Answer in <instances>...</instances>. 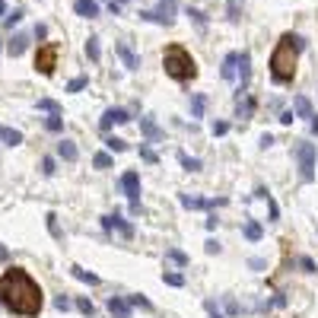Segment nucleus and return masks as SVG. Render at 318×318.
Instances as JSON below:
<instances>
[{"label":"nucleus","mask_w":318,"mask_h":318,"mask_svg":"<svg viewBox=\"0 0 318 318\" xmlns=\"http://www.w3.org/2000/svg\"><path fill=\"white\" fill-rule=\"evenodd\" d=\"M0 305L19 318H35L45 305V293L26 267L13 264L10 270L0 274Z\"/></svg>","instance_id":"obj_1"},{"label":"nucleus","mask_w":318,"mask_h":318,"mask_svg":"<svg viewBox=\"0 0 318 318\" xmlns=\"http://www.w3.org/2000/svg\"><path fill=\"white\" fill-rule=\"evenodd\" d=\"M302 48H305V39L296 35V32H284L277 39L274 51H270V61H267L274 83H293V80H296V67H299Z\"/></svg>","instance_id":"obj_2"},{"label":"nucleus","mask_w":318,"mask_h":318,"mask_svg":"<svg viewBox=\"0 0 318 318\" xmlns=\"http://www.w3.org/2000/svg\"><path fill=\"white\" fill-rule=\"evenodd\" d=\"M162 70L175 80V83H188V80L197 77V61L191 57V51L185 45H169L162 51Z\"/></svg>","instance_id":"obj_3"},{"label":"nucleus","mask_w":318,"mask_h":318,"mask_svg":"<svg viewBox=\"0 0 318 318\" xmlns=\"http://www.w3.org/2000/svg\"><path fill=\"white\" fill-rule=\"evenodd\" d=\"M175 13H179V0H159L153 10H140V19L144 22H156V26H172Z\"/></svg>","instance_id":"obj_4"},{"label":"nucleus","mask_w":318,"mask_h":318,"mask_svg":"<svg viewBox=\"0 0 318 318\" xmlns=\"http://www.w3.org/2000/svg\"><path fill=\"white\" fill-rule=\"evenodd\" d=\"M57 57H61V45L57 42L39 45V51H35V70H39L42 77H51L54 67H57Z\"/></svg>","instance_id":"obj_5"},{"label":"nucleus","mask_w":318,"mask_h":318,"mask_svg":"<svg viewBox=\"0 0 318 318\" xmlns=\"http://www.w3.org/2000/svg\"><path fill=\"white\" fill-rule=\"evenodd\" d=\"M296 159H299V179L302 182H315V162H318V150L315 144H296Z\"/></svg>","instance_id":"obj_6"},{"label":"nucleus","mask_w":318,"mask_h":318,"mask_svg":"<svg viewBox=\"0 0 318 318\" xmlns=\"http://www.w3.org/2000/svg\"><path fill=\"white\" fill-rule=\"evenodd\" d=\"M121 191L127 194V201H131V214H140V175L134 169H127L121 175Z\"/></svg>","instance_id":"obj_7"},{"label":"nucleus","mask_w":318,"mask_h":318,"mask_svg":"<svg viewBox=\"0 0 318 318\" xmlns=\"http://www.w3.org/2000/svg\"><path fill=\"white\" fill-rule=\"evenodd\" d=\"M235 80H239V92L235 96H242L252 80V54L249 51H235Z\"/></svg>","instance_id":"obj_8"},{"label":"nucleus","mask_w":318,"mask_h":318,"mask_svg":"<svg viewBox=\"0 0 318 318\" xmlns=\"http://www.w3.org/2000/svg\"><path fill=\"white\" fill-rule=\"evenodd\" d=\"M127 121H131V112H127V109H105L102 118H99V131L109 134L115 124H127Z\"/></svg>","instance_id":"obj_9"},{"label":"nucleus","mask_w":318,"mask_h":318,"mask_svg":"<svg viewBox=\"0 0 318 318\" xmlns=\"http://www.w3.org/2000/svg\"><path fill=\"white\" fill-rule=\"evenodd\" d=\"M99 223H102L105 232H115V229H118L124 239H131V235H134V226H131V223H127L121 214H105V217H99Z\"/></svg>","instance_id":"obj_10"},{"label":"nucleus","mask_w":318,"mask_h":318,"mask_svg":"<svg viewBox=\"0 0 318 318\" xmlns=\"http://www.w3.org/2000/svg\"><path fill=\"white\" fill-rule=\"evenodd\" d=\"M115 54L121 57V64H124L127 70H140V54H137L127 42H115Z\"/></svg>","instance_id":"obj_11"},{"label":"nucleus","mask_w":318,"mask_h":318,"mask_svg":"<svg viewBox=\"0 0 318 318\" xmlns=\"http://www.w3.org/2000/svg\"><path fill=\"white\" fill-rule=\"evenodd\" d=\"M74 13L83 19H96L99 16V0H74Z\"/></svg>","instance_id":"obj_12"},{"label":"nucleus","mask_w":318,"mask_h":318,"mask_svg":"<svg viewBox=\"0 0 318 318\" xmlns=\"http://www.w3.org/2000/svg\"><path fill=\"white\" fill-rule=\"evenodd\" d=\"M109 312L112 318H131V302L121 296H109Z\"/></svg>","instance_id":"obj_13"},{"label":"nucleus","mask_w":318,"mask_h":318,"mask_svg":"<svg viewBox=\"0 0 318 318\" xmlns=\"http://www.w3.org/2000/svg\"><path fill=\"white\" fill-rule=\"evenodd\" d=\"M57 156H61L64 162H77L80 159V150H77V144H74V140H61V144H57Z\"/></svg>","instance_id":"obj_14"},{"label":"nucleus","mask_w":318,"mask_h":318,"mask_svg":"<svg viewBox=\"0 0 318 318\" xmlns=\"http://www.w3.org/2000/svg\"><path fill=\"white\" fill-rule=\"evenodd\" d=\"M179 204L185 210H210V197H191V194H179Z\"/></svg>","instance_id":"obj_15"},{"label":"nucleus","mask_w":318,"mask_h":318,"mask_svg":"<svg viewBox=\"0 0 318 318\" xmlns=\"http://www.w3.org/2000/svg\"><path fill=\"white\" fill-rule=\"evenodd\" d=\"M293 115H296V118H312L315 115L312 99L309 96H296V99H293Z\"/></svg>","instance_id":"obj_16"},{"label":"nucleus","mask_w":318,"mask_h":318,"mask_svg":"<svg viewBox=\"0 0 318 318\" xmlns=\"http://www.w3.org/2000/svg\"><path fill=\"white\" fill-rule=\"evenodd\" d=\"M140 131H144V137L150 140V144H156V140H162V131H159V124L153 121V118H140Z\"/></svg>","instance_id":"obj_17"},{"label":"nucleus","mask_w":318,"mask_h":318,"mask_svg":"<svg viewBox=\"0 0 318 318\" xmlns=\"http://www.w3.org/2000/svg\"><path fill=\"white\" fill-rule=\"evenodd\" d=\"M70 274H74L77 280H83V284H89V287H99V284H102V277H99V274H92V270L80 267V264H74V267H70Z\"/></svg>","instance_id":"obj_18"},{"label":"nucleus","mask_w":318,"mask_h":318,"mask_svg":"<svg viewBox=\"0 0 318 318\" xmlns=\"http://www.w3.org/2000/svg\"><path fill=\"white\" fill-rule=\"evenodd\" d=\"M255 109H258V99H255V96H245V102H242V99L235 102V112H239V118H245V121L255 115Z\"/></svg>","instance_id":"obj_19"},{"label":"nucleus","mask_w":318,"mask_h":318,"mask_svg":"<svg viewBox=\"0 0 318 318\" xmlns=\"http://www.w3.org/2000/svg\"><path fill=\"white\" fill-rule=\"evenodd\" d=\"M220 77H223V80H229V83L235 80V51H229L226 57H223V64H220Z\"/></svg>","instance_id":"obj_20"},{"label":"nucleus","mask_w":318,"mask_h":318,"mask_svg":"<svg viewBox=\"0 0 318 318\" xmlns=\"http://www.w3.org/2000/svg\"><path fill=\"white\" fill-rule=\"evenodd\" d=\"M175 156H179V162H182V169H185V172H201V169H204V162H201V159H194V156H188L185 150H179Z\"/></svg>","instance_id":"obj_21"},{"label":"nucleus","mask_w":318,"mask_h":318,"mask_svg":"<svg viewBox=\"0 0 318 318\" xmlns=\"http://www.w3.org/2000/svg\"><path fill=\"white\" fill-rule=\"evenodd\" d=\"M245 239H249V242H261V235H264V226H261V223H258V220H249V223H245Z\"/></svg>","instance_id":"obj_22"},{"label":"nucleus","mask_w":318,"mask_h":318,"mask_svg":"<svg viewBox=\"0 0 318 318\" xmlns=\"http://www.w3.org/2000/svg\"><path fill=\"white\" fill-rule=\"evenodd\" d=\"M0 140H4L7 147H19L22 144V131H16V127H0Z\"/></svg>","instance_id":"obj_23"},{"label":"nucleus","mask_w":318,"mask_h":318,"mask_svg":"<svg viewBox=\"0 0 318 318\" xmlns=\"http://www.w3.org/2000/svg\"><path fill=\"white\" fill-rule=\"evenodd\" d=\"M86 57H89L92 64H99V61H102V45H99L96 35H89V42H86Z\"/></svg>","instance_id":"obj_24"},{"label":"nucleus","mask_w":318,"mask_h":318,"mask_svg":"<svg viewBox=\"0 0 318 318\" xmlns=\"http://www.w3.org/2000/svg\"><path fill=\"white\" fill-rule=\"evenodd\" d=\"M45 127H48L51 134H61V131H64V118H61V112H51L48 118H45Z\"/></svg>","instance_id":"obj_25"},{"label":"nucleus","mask_w":318,"mask_h":318,"mask_svg":"<svg viewBox=\"0 0 318 318\" xmlns=\"http://www.w3.org/2000/svg\"><path fill=\"white\" fill-rule=\"evenodd\" d=\"M204 109H207V96L194 92L191 96V118H204Z\"/></svg>","instance_id":"obj_26"},{"label":"nucleus","mask_w":318,"mask_h":318,"mask_svg":"<svg viewBox=\"0 0 318 318\" xmlns=\"http://www.w3.org/2000/svg\"><path fill=\"white\" fill-rule=\"evenodd\" d=\"M26 45H29V39H26V35H13V42L7 45V51L13 54V57H19L22 51H26Z\"/></svg>","instance_id":"obj_27"},{"label":"nucleus","mask_w":318,"mask_h":318,"mask_svg":"<svg viewBox=\"0 0 318 318\" xmlns=\"http://www.w3.org/2000/svg\"><path fill=\"white\" fill-rule=\"evenodd\" d=\"M188 16H191V22L201 32H207V13H201V10H194V7H188Z\"/></svg>","instance_id":"obj_28"},{"label":"nucleus","mask_w":318,"mask_h":318,"mask_svg":"<svg viewBox=\"0 0 318 318\" xmlns=\"http://www.w3.org/2000/svg\"><path fill=\"white\" fill-rule=\"evenodd\" d=\"M92 166H96V169H112L115 166L112 153H96V156H92Z\"/></svg>","instance_id":"obj_29"},{"label":"nucleus","mask_w":318,"mask_h":318,"mask_svg":"<svg viewBox=\"0 0 318 318\" xmlns=\"http://www.w3.org/2000/svg\"><path fill=\"white\" fill-rule=\"evenodd\" d=\"M162 284L166 287H185V277L175 274V270H162Z\"/></svg>","instance_id":"obj_30"},{"label":"nucleus","mask_w":318,"mask_h":318,"mask_svg":"<svg viewBox=\"0 0 318 318\" xmlns=\"http://www.w3.org/2000/svg\"><path fill=\"white\" fill-rule=\"evenodd\" d=\"M77 309H80V315H86V318L96 315V305H92L86 296H77Z\"/></svg>","instance_id":"obj_31"},{"label":"nucleus","mask_w":318,"mask_h":318,"mask_svg":"<svg viewBox=\"0 0 318 318\" xmlns=\"http://www.w3.org/2000/svg\"><path fill=\"white\" fill-rule=\"evenodd\" d=\"M166 258H169V261H175V264H182V267H185L188 261H191V258H188L182 249H169V252H166Z\"/></svg>","instance_id":"obj_32"},{"label":"nucleus","mask_w":318,"mask_h":318,"mask_svg":"<svg viewBox=\"0 0 318 318\" xmlns=\"http://www.w3.org/2000/svg\"><path fill=\"white\" fill-rule=\"evenodd\" d=\"M89 86V77H74L67 83V92H80V89H86Z\"/></svg>","instance_id":"obj_33"},{"label":"nucleus","mask_w":318,"mask_h":318,"mask_svg":"<svg viewBox=\"0 0 318 318\" xmlns=\"http://www.w3.org/2000/svg\"><path fill=\"white\" fill-rule=\"evenodd\" d=\"M105 147H109L112 153H124V150H127V140H121V137H109V140H105Z\"/></svg>","instance_id":"obj_34"},{"label":"nucleus","mask_w":318,"mask_h":318,"mask_svg":"<svg viewBox=\"0 0 318 318\" xmlns=\"http://www.w3.org/2000/svg\"><path fill=\"white\" fill-rule=\"evenodd\" d=\"M127 302H131V305H137V309H153V302H150L147 296H140V293H134V296H127Z\"/></svg>","instance_id":"obj_35"},{"label":"nucleus","mask_w":318,"mask_h":318,"mask_svg":"<svg viewBox=\"0 0 318 318\" xmlns=\"http://www.w3.org/2000/svg\"><path fill=\"white\" fill-rule=\"evenodd\" d=\"M299 267L305 270V274H318V264L312 261V258H309V255H302V258H299Z\"/></svg>","instance_id":"obj_36"},{"label":"nucleus","mask_w":318,"mask_h":318,"mask_svg":"<svg viewBox=\"0 0 318 318\" xmlns=\"http://www.w3.org/2000/svg\"><path fill=\"white\" fill-rule=\"evenodd\" d=\"M210 134H214V137L229 134V121H214V124H210Z\"/></svg>","instance_id":"obj_37"},{"label":"nucleus","mask_w":318,"mask_h":318,"mask_svg":"<svg viewBox=\"0 0 318 318\" xmlns=\"http://www.w3.org/2000/svg\"><path fill=\"white\" fill-rule=\"evenodd\" d=\"M140 159L150 162V166H156V162H159V156H156V153H153L150 147H140Z\"/></svg>","instance_id":"obj_38"},{"label":"nucleus","mask_w":318,"mask_h":318,"mask_svg":"<svg viewBox=\"0 0 318 318\" xmlns=\"http://www.w3.org/2000/svg\"><path fill=\"white\" fill-rule=\"evenodd\" d=\"M39 109H42V112H48V115H51V112H61V105H57L54 99H39Z\"/></svg>","instance_id":"obj_39"},{"label":"nucleus","mask_w":318,"mask_h":318,"mask_svg":"<svg viewBox=\"0 0 318 318\" xmlns=\"http://www.w3.org/2000/svg\"><path fill=\"white\" fill-rule=\"evenodd\" d=\"M45 220H48V232L54 235V239H61V226H57V217H54V214H48Z\"/></svg>","instance_id":"obj_40"},{"label":"nucleus","mask_w":318,"mask_h":318,"mask_svg":"<svg viewBox=\"0 0 318 318\" xmlns=\"http://www.w3.org/2000/svg\"><path fill=\"white\" fill-rule=\"evenodd\" d=\"M19 19H22V10H13V13H10V16H4V26H7V29H13Z\"/></svg>","instance_id":"obj_41"},{"label":"nucleus","mask_w":318,"mask_h":318,"mask_svg":"<svg viewBox=\"0 0 318 318\" xmlns=\"http://www.w3.org/2000/svg\"><path fill=\"white\" fill-rule=\"evenodd\" d=\"M42 172L48 175V179H51V175L57 172V166H54V159H51V156H45V159H42Z\"/></svg>","instance_id":"obj_42"},{"label":"nucleus","mask_w":318,"mask_h":318,"mask_svg":"<svg viewBox=\"0 0 318 318\" xmlns=\"http://www.w3.org/2000/svg\"><path fill=\"white\" fill-rule=\"evenodd\" d=\"M229 4V22H239V4L242 0H226Z\"/></svg>","instance_id":"obj_43"},{"label":"nucleus","mask_w":318,"mask_h":318,"mask_svg":"<svg viewBox=\"0 0 318 318\" xmlns=\"http://www.w3.org/2000/svg\"><path fill=\"white\" fill-rule=\"evenodd\" d=\"M204 252H207V255H220V242H217V239H207Z\"/></svg>","instance_id":"obj_44"},{"label":"nucleus","mask_w":318,"mask_h":318,"mask_svg":"<svg viewBox=\"0 0 318 318\" xmlns=\"http://www.w3.org/2000/svg\"><path fill=\"white\" fill-rule=\"evenodd\" d=\"M226 312H229V315H239V312H242V305L235 302V299H226Z\"/></svg>","instance_id":"obj_45"},{"label":"nucleus","mask_w":318,"mask_h":318,"mask_svg":"<svg viewBox=\"0 0 318 318\" xmlns=\"http://www.w3.org/2000/svg\"><path fill=\"white\" fill-rule=\"evenodd\" d=\"M54 305H57L61 312H67V309H70V299H67V296H57V299H54Z\"/></svg>","instance_id":"obj_46"},{"label":"nucleus","mask_w":318,"mask_h":318,"mask_svg":"<svg viewBox=\"0 0 318 318\" xmlns=\"http://www.w3.org/2000/svg\"><path fill=\"white\" fill-rule=\"evenodd\" d=\"M293 121H296V115H293V112H284V115H280V124H293Z\"/></svg>","instance_id":"obj_47"},{"label":"nucleus","mask_w":318,"mask_h":318,"mask_svg":"<svg viewBox=\"0 0 318 318\" xmlns=\"http://www.w3.org/2000/svg\"><path fill=\"white\" fill-rule=\"evenodd\" d=\"M217 223H220V220H217V217H214V214H210V217H207V220H204V226H207V229H217Z\"/></svg>","instance_id":"obj_48"},{"label":"nucleus","mask_w":318,"mask_h":318,"mask_svg":"<svg viewBox=\"0 0 318 318\" xmlns=\"http://www.w3.org/2000/svg\"><path fill=\"white\" fill-rule=\"evenodd\" d=\"M249 264H252V267H255V270H264V267H267V264H264V261H261V258H252V261H249Z\"/></svg>","instance_id":"obj_49"},{"label":"nucleus","mask_w":318,"mask_h":318,"mask_svg":"<svg viewBox=\"0 0 318 318\" xmlns=\"http://www.w3.org/2000/svg\"><path fill=\"white\" fill-rule=\"evenodd\" d=\"M48 35V26H35V39H45Z\"/></svg>","instance_id":"obj_50"},{"label":"nucleus","mask_w":318,"mask_h":318,"mask_svg":"<svg viewBox=\"0 0 318 318\" xmlns=\"http://www.w3.org/2000/svg\"><path fill=\"white\" fill-rule=\"evenodd\" d=\"M309 127H312V134H318V115H312V118H309Z\"/></svg>","instance_id":"obj_51"},{"label":"nucleus","mask_w":318,"mask_h":318,"mask_svg":"<svg viewBox=\"0 0 318 318\" xmlns=\"http://www.w3.org/2000/svg\"><path fill=\"white\" fill-rule=\"evenodd\" d=\"M7 258H10V252L4 249V245H0V261H7Z\"/></svg>","instance_id":"obj_52"},{"label":"nucleus","mask_w":318,"mask_h":318,"mask_svg":"<svg viewBox=\"0 0 318 318\" xmlns=\"http://www.w3.org/2000/svg\"><path fill=\"white\" fill-rule=\"evenodd\" d=\"M7 13V4H4V0H0V16H4Z\"/></svg>","instance_id":"obj_53"},{"label":"nucleus","mask_w":318,"mask_h":318,"mask_svg":"<svg viewBox=\"0 0 318 318\" xmlns=\"http://www.w3.org/2000/svg\"><path fill=\"white\" fill-rule=\"evenodd\" d=\"M112 4H118V7H124V4H127V0H112Z\"/></svg>","instance_id":"obj_54"},{"label":"nucleus","mask_w":318,"mask_h":318,"mask_svg":"<svg viewBox=\"0 0 318 318\" xmlns=\"http://www.w3.org/2000/svg\"><path fill=\"white\" fill-rule=\"evenodd\" d=\"M210 318H223V315H217V312H210Z\"/></svg>","instance_id":"obj_55"},{"label":"nucleus","mask_w":318,"mask_h":318,"mask_svg":"<svg viewBox=\"0 0 318 318\" xmlns=\"http://www.w3.org/2000/svg\"><path fill=\"white\" fill-rule=\"evenodd\" d=\"M0 309H4V305H0Z\"/></svg>","instance_id":"obj_56"}]
</instances>
